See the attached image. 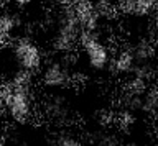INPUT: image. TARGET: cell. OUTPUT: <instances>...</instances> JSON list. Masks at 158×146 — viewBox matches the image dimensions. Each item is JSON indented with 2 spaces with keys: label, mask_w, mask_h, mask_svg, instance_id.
Wrapping results in <instances>:
<instances>
[{
  "label": "cell",
  "mask_w": 158,
  "mask_h": 146,
  "mask_svg": "<svg viewBox=\"0 0 158 146\" xmlns=\"http://www.w3.org/2000/svg\"><path fill=\"white\" fill-rule=\"evenodd\" d=\"M84 28L79 20L74 7H63L58 18V28L56 35L53 40L54 49L59 53H69L77 45H81V40L84 36Z\"/></svg>",
  "instance_id": "6da1fadb"
},
{
  "label": "cell",
  "mask_w": 158,
  "mask_h": 146,
  "mask_svg": "<svg viewBox=\"0 0 158 146\" xmlns=\"http://www.w3.org/2000/svg\"><path fill=\"white\" fill-rule=\"evenodd\" d=\"M0 102L3 110L12 120L23 123L33 115V99L30 89L22 87H3L0 89Z\"/></svg>",
  "instance_id": "7a4b0ae2"
},
{
  "label": "cell",
  "mask_w": 158,
  "mask_h": 146,
  "mask_svg": "<svg viewBox=\"0 0 158 146\" xmlns=\"http://www.w3.org/2000/svg\"><path fill=\"white\" fill-rule=\"evenodd\" d=\"M81 46L84 49V54H86L89 66L92 69L102 71L109 64H112L110 49L101 41V38L96 33H84V36L81 40Z\"/></svg>",
  "instance_id": "3957f363"
},
{
  "label": "cell",
  "mask_w": 158,
  "mask_h": 146,
  "mask_svg": "<svg viewBox=\"0 0 158 146\" xmlns=\"http://www.w3.org/2000/svg\"><path fill=\"white\" fill-rule=\"evenodd\" d=\"M12 48H13L12 49L13 56L20 66V71H27L33 74L35 71H38L41 67L43 62L41 51L33 41L27 40V38H20V40H15Z\"/></svg>",
  "instance_id": "277c9868"
},
{
  "label": "cell",
  "mask_w": 158,
  "mask_h": 146,
  "mask_svg": "<svg viewBox=\"0 0 158 146\" xmlns=\"http://www.w3.org/2000/svg\"><path fill=\"white\" fill-rule=\"evenodd\" d=\"M71 72L68 66L59 61L49 62L43 67L41 71V84L48 89H63L69 84L71 81Z\"/></svg>",
  "instance_id": "5b68a950"
},
{
  "label": "cell",
  "mask_w": 158,
  "mask_h": 146,
  "mask_svg": "<svg viewBox=\"0 0 158 146\" xmlns=\"http://www.w3.org/2000/svg\"><path fill=\"white\" fill-rule=\"evenodd\" d=\"M118 5L135 17H145L158 7V2L156 0H120Z\"/></svg>",
  "instance_id": "8992f818"
},
{
  "label": "cell",
  "mask_w": 158,
  "mask_h": 146,
  "mask_svg": "<svg viewBox=\"0 0 158 146\" xmlns=\"http://www.w3.org/2000/svg\"><path fill=\"white\" fill-rule=\"evenodd\" d=\"M112 66L114 69L120 74H130L135 69V59H133L132 51H122L115 59H112Z\"/></svg>",
  "instance_id": "52a82bcc"
},
{
  "label": "cell",
  "mask_w": 158,
  "mask_h": 146,
  "mask_svg": "<svg viewBox=\"0 0 158 146\" xmlns=\"http://www.w3.org/2000/svg\"><path fill=\"white\" fill-rule=\"evenodd\" d=\"M56 146H81V143L76 138H73V136H63V138L58 140Z\"/></svg>",
  "instance_id": "ba28073f"
},
{
  "label": "cell",
  "mask_w": 158,
  "mask_h": 146,
  "mask_svg": "<svg viewBox=\"0 0 158 146\" xmlns=\"http://www.w3.org/2000/svg\"><path fill=\"white\" fill-rule=\"evenodd\" d=\"M48 2H51V3H54V5H58V7H71V5H74V3L77 2V0H48Z\"/></svg>",
  "instance_id": "9c48e42d"
},
{
  "label": "cell",
  "mask_w": 158,
  "mask_h": 146,
  "mask_svg": "<svg viewBox=\"0 0 158 146\" xmlns=\"http://www.w3.org/2000/svg\"><path fill=\"white\" fill-rule=\"evenodd\" d=\"M12 2L15 3V5H18V7H27V5H30V3L33 2V0H12Z\"/></svg>",
  "instance_id": "30bf717a"
},
{
  "label": "cell",
  "mask_w": 158,
  "mask_h": 146,
  "mask_svg": "<svg viewBox=\"0 0 158 146\" xmlns=\"http://www.w3.org/2000/svg\"><path fill=\"white\" fill-rule=\"evenodd\" d=\"M127 146H138V144H135V143H132V144H127Z\"/></svg>",
  "instance_id": "8fae6325"
},
{
  "label": "cell",
  "mask_w": 158,
  "mask_h": 146,
  "mask_svg": "<svg viewBox=\"0 0 158 146\" xmlns=\"http://www.w3.org/2000/svg\"><path fill=\"white\" fill-rule=\"evenodd\" d=\"M96 146H107V144H96Z\"/></svg>",
  "instance_id": "7c38bea8"
},
{
  "label": "cell",
  "mask_w": 158,
  "mask_h": 146,
  "mask_svg": "<svg viewBox=\"0 0 158 146\" xmlns=\"http://www.w3.org/2000/svg\"><path fill=\"white\" fill-rule=\"evenodd\" d=\"M156 2H158V0H156Z\"/></svg>",
  "instance_id": "4fadbf2b"
}]
</instances>
